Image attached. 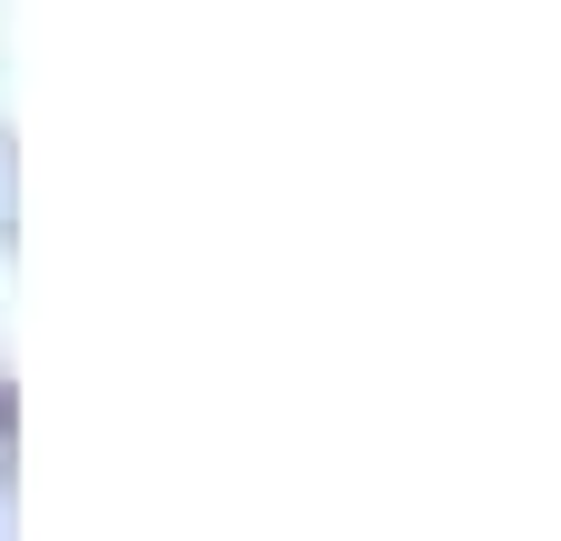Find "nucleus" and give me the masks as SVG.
<instances>
[{"label":"nucleus","mask_w":561,"mask_h":541,"mask_svg":"<svg viewBox=\"0 0 561 541\" xmlns=\"http://www.w3.org/2000/svg\"><path fill=\"white\" fill-rule=\"evenodd\" d=\"M11 221L21 211H11V141H0V241H11Z\"/></svg>","instance_id":"obj_2"},{"label":"nucleus","mask_w":561,"mask_h":541,"mask_svg":"<svg viewBox=\"0 0 561 541\" xmlns=\"http://www.w3.org/2000/svg\"><path fill=\"white\" fill-rule=\"evenodd\" d=\"M0 541H21V482H11V461H0Z\"/></svg>","instance_id":"obj_1"}]
</instances>
